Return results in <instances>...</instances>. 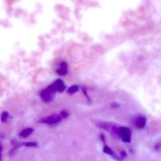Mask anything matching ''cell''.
Wrapping results in <instances>:
<instances>
[{
  "mask_svg": "<svg viewBox=\"0 0 161 161\" xmlns=\"http://www.w3.org/2000/svg\"><path fill=\"white\" fill-rule=\"evenodd\" d=\"M57 92V90L55 88L54 85L51 84L46 88L45 90H42L40 92V97L42 102H50L53 100L55 97V93Z\"/></svg>",
  "mask_w": 161,
  "mask_h": 161,
  "instance_id": "obj_1",
  "label": "cell"
},
{
  "mask_svg": "<svg viewBox=\"0 0 161 161\" xmlns=\"http://www.w3.org/2000/svg\"><path fill=\"white\" fill-rule=\"evenodd\" d=\"M119 137L124 142L130 143L131 141V132L128 127H121L117 130Z\"/></svg>",
  "mask_w": 161,
  "mask_h": 161,
  "instance_id": "obj_2",
  "label": "cell"
},
{
  "mask_svg": "<svg viewBox=\"0 0 161 161\" xmlns=\"http://www.w3.org/2000/svg\"><path fill=\"white\" fill-rule=\"evenodd\" d=\"M61 116L58 114H53L51 116H49L47 117L43 118V119H41L39 122L43 123V124H58L60 121L61 120Z\"/></svg>",
  "mask_w": 161,
  "mask_h": 161,
  "instance_id": "obj_3",
  "label": "cell"
},
{
  "mask_svg": "<svg viewBox=\"0 0 161 161\" xmlns=\"http://www.w3.org/2000/svg\"><path fill=\"white\" fill-rule=\"evenodd\" d=\"M57 73L60 75H65L68 73V64L66 62H61L56 70Z\"/></svg>",
  "mask_w": 161,
  "mask_h": 161,
  "instance_id": "obj_4",
  "label": "cell"
},
{
  "mask_svg": "<svg viewBox=\"0 0 161 161\" xmlns=\"http://www.w3.org/2000/svg\"><path fill=\"white\" fill-rule=\"evenodd\" d=\"M53 84L54 85L55 88H56V90L58 92H60V93L63 92V91H64L66 88V86L64 85V82H63L61 80H57L56 81L53 83Z\"/></svg>",
  "mask_w": 161,
  "mask_h": 161,
  "instance_id": "obj_5",
  "label": "cell"
},
{
  "mask_svg": "<svg viewBox=\"0 0 161 161\" xmlns=\"http://www.w3.org/2000/svg\"><path fill=\"white\" fill-rule=\"evenodd\" d=\"M135 124H136L137 127L140 129H142L146 127V119L144 116H138V118H136L135 119Z\"/></svg>",
  "mask_w": 161,
  "mask_h": 161,
  "instance_id": "obj_6",
  "label": "cell"
},
{
  "mask_svg": "<svg viewBox=\"0 0 161 161\" xmlns=\"http://www.w3.org/2000/svg\"><path fill=\"white\" fill-rule=\"evenodd\" d=\"M33 131H34V130L32 128H30V127L24 129L20 133V137H21V138H28V136H30L33 133Z\"/></svg>",
  "mask_w": 161,
  "mask_h": 161,
  "instance_id": "obj_7",
  "label": "cell"
},
{
  "mask_svg": "<svg viewBox=\"0 0 161 161\" xmlns=\"http://www.w3.org/2000/svg\"><path fill=\"white\" fill-rule=\"evenodd\" d=\"M78 91L79 86H77V85H72V86H71L68 89V93H69V94H75V93H76Z\"/></svg>",
  "mask_w": 161,
  "mask_h": 161,
  "instance_id": "obj_8",
  "label": "cell"
},
{
  "mask_svg": "<svg viewBox=\"0 0 161 161\" xmlns=\"http://www.w3.org/2000/svg\"><path fill=\"white\" fill-rule=\"evenodd\" d=\"M103 152L105 153L108 154V155H110V156H114L115 153H113V151L111 149H110V147H108V146H105V147H104L103 149Z\"/></svg>",
  "mask_w": 161,
  "mask_h": 161,
  "instance_id": "obj_9",
  "label": "cell"
},
{
  "mask_svg": "<svg viewBox=\"0 0 161 161\" xmlns=\"http://www.w3.org/2000/svg\"><path fill=\"white\" fill-rule=\"evenodd\" d=\"M9 119V113L8 112H3L1 114V121L3 123H6Z\"/></svg>",
  "mask_w": 161,
  "mask_h": 161,
  "instance_id": "obj_10",
  "label": "cell"
},
{
  "mask_svg": "<svg viewBox=\"0 0 161 161\" xmlns=\"http://www.w3.org/2000/svg\"><path fill=\"white\" fill-rule=\"evenodd\" d=\"M24 146H27V147H35V146H37L36 142H25L24 143Z\"/></svg>",
  "mask_w": 161,
  "mask_h": 161,
  "instance_id": "obj_11",
  "label": "cell"
},
{
  "mask_svg": "<svg viewBox=\"0 0 161 161\" xmlns=\"http://www.w3.org/2000/svg\"><path fill=\"white\" fill-rule=\"evenodd\" d=\"M61 116L62 118H66L68 116V113H66V111H62L61 113Z\"/></svg>",
  "mask_w": 161,
  "mask_h": 161,
  "instance_id": "obj_12",
  "label": "cell"
},
{
  "mask_svg": "<svg viewBox=\"0 0 161 161\" xmlns=\"http://www.w3.org/2000/svg\"><path fill=\"white\" fill-rule=\"evenodd\" d=\"M120 154H121V157H122L123 159H124V158H125V157H127V153H126L124 152V151H122Z\"/></svg>",
  "mask_w": 161,
  "mask_h": 161,
  "instance_id": "obj_13",
  "label": "cell"
}]
</instances>
